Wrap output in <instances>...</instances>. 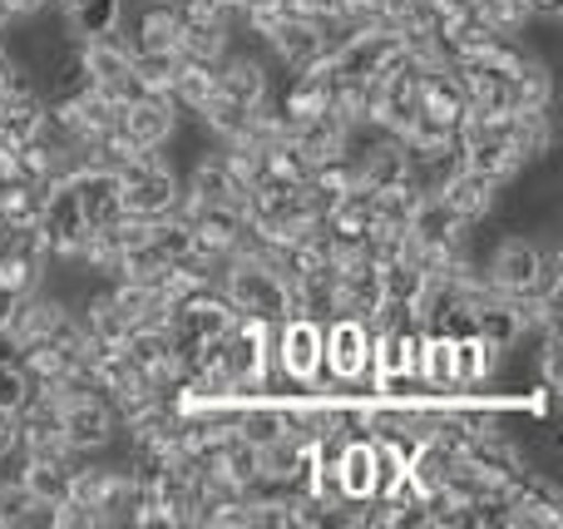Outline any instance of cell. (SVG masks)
<instances>
[{"label": "cell", "instance_id": "obj_14", "mask_svg": "<svg viewBox=\"0 0 563 529\" xmlns=\"http://www.w3.org/2000/svg\"><path fill=\"white\" fill-rule=\"evenodd\" d=\"M25 392H30V376H25V366H20V356L0 352V406L15 411V406L25 401Z\"/></svg>", "mask_w": 563, "mask_h": 529}, {"label": "cell", "instance_id": "obj_7", "mask_svg": "<svg viewBox=\"0 0 563 529\" xmlns=\"http://www.w3.org/2000/svg\"><path fill=\"white\" fill-rule=\"evenodd\" d=\"M509 184H515V178H509ZM499 194H505V178L479 174V168H465V164H460V174L440 188V198H445L465 223H485V218H495Z\"/></svg>", "mask_w": 563, "mask_h": 529}, {"label": "cell", "instance_id": "obj_9", "mask_svg": "<svg viewBox=\"0 0 563 529\" xmlns=\"http://www.w3.org/2000/svg\"><path fill=\"white\" fill-rule=\"evenodd\" d=\"M79 455L75 451H55V455H30L25 461V491L40 505H59L69 495V475H75Z\"/></svg>", "mask_w": 563, "mask_h": 529}, {"label": "cell", "instance_id": "obj_10", "mask_svg": "<svg viewBox=\"0 0 563 529\" xmlns=\"http://www.w3.org/2000/svg\"><path fill=\"white\" fill-rule=\"evenodd\" d=\"M124 10L129 0H79V5L65 10V25L75 40H104L124 30Z\"/></svg>", "mask_w": 563, "mask_h": 529}, {"label": "cell", "instance_id": "obj_8", "mask_svg": "<svg viewBox=\"0 0 563 529\" xmlns=\"http://www.w3.org/2000/svg\"><path fill=\"white\" fill-rule=\"evenodd\" d=\"M450 366H455V392H475V386L499 382L505 352L489 346L485 337H475V332H460V337H450Z\"/></svg>", "mask_w": 563, "mask_h": 529}, {"label": "cell", "instance_id": "obj_2", "mask_svg": "<svg viewBox=\"0 0 563 529\" xmlns=\"http://www.w3.org/2000/svg\"><path fill=\"white\" fill-rule=\"evenodd\" d=\"M79 49H85L89 79H95V89L104 99H114V104H129V99L148 95V89L134 79V49H129V40H119V35L79 40Z\"/></svg>", "mask_w": 563, "mask_h": 529}, {"label": "cell", "instance_id": "obj_15", "mask_svg": "<svg viewBox=\"0 0 563 529\" xmlns=\"http://www.w3.org/2000/svg\"><path fill=\"white\" fill-rule=\"evenodd\" d=\"M15 441H20L15 411H10V406H0V451H5V445H15Z\"/></svg>", "mask_w": 563, "mask_h": 529}, {"label": "cell", "instance_id": "obj_6", "mask_svg": "<svg viewBox=\"0 0 563 529\" xmlns=\"http://www.w3.org/2000/svg\"><path fill=\"white\" fill-rule=\"evenodd\" d=\"M69 188H75L79 198V213H85L89 228H109L124 218V198H119V174L114 168H79V174H69Z\"/></svg>", "mask_w": 563, "mask_h": 529}, {"label": "cell", "instance_id": "obj_12", "mask_svg": "<svg viewBox=\"0 0 563 529\" xmlns=\"http://www.w3.org/2000/svg\"><path fill=\"white\" fill-rule=\"evenodd\" d=\"M134 49V45H129ZM178 49H134V79L148 89V95H168V85H174L178 75Z\"/></svg>", "mask_w": 563, "mask_h": 529}, {"label": "cell", "instance_id": "obj_3", "mask_svg": "<svg viewBox=\"0 0 563 529\" xmlns=\"http://www.w3.org/2000/svg\"><path fill=\"white\" fill-rule=\"evenodd\" d=\"M534 267H539V238L505 233L489 247L485 263H479V277H485L499 297H525L529 283H534Z\"/></svg>", "mask_w": 563, "mask_h": 529}, {"label": "cell", "instance_id": "obj_11", "mask_svg": "<svg viewBox=\"0 0 563 529\" xmlns=\"http://www.w3.org/2000/svg\"><path fill=\"white\" fill-rule=\"evenodd\" d=\"M416 382L426 392H455V366H450V337H426L420 346V366H416Z\"/></svg>", "mask_w": 563, "mask_h": 529}, {"label": "cell", "instance_id": "obj_4", "mask_svg": "<svg viewBox=\"0 0 563 529\" xmlns=\"http://www.w3.org/2000/svg\"><path fill=\"white\" fill-rule=\"evenodd\" d=\"M59 431H65V445L75 455H99L119 436V416L109 411L104 392L79 396V401H59Z\"/></svg>", "mask_w": 563, "mask_h": 529}, {"label": "cell", "instance_id": "obj_5", "mask_svg": "<svg viewBox=\"0 0 563 529\" xmlns=\"http://www.w3.org/2000/svg\"><path fill=\"white\" fill-rule=\"evenodd\" d=\"M178 114H184V109L168 95H139V99H129V104H119V124H124V134L134 139L139 148H164Z\"/></svg>", "mask_w": 563, "mask_h": 529}, {"label": "cell", "instance_id": "obj_13", "mask_svg": "<svg viewBox=\"0 0 563 529\" xmlns=\"http://www.w3.org/2000/svg\"><path fill=\"white\" fill-rule=\"evenodd\" d=\"M470 5H475L479 15H485L489 25L499 30V35H525V30L534 25V15H529V0H470Z\"/></svg>", "mask_w": 563, "mask_h": 529}, {"label": "cell", "instance_id": "obj_1", "mask_svg": "<svg viewBox=\"0 0 563 529\" xmlns=\"http://www.w3.org/2000/svg\"><path fill=\"white\" fill-rule=\"evenodd\" d=\"M218 293H223L228 307H233L238 317H247V322L277 327L291 317V287L282 283L267 263H257V257H247V253H233V263L223 267Z\"/></svg>", "mask_w": 563, "mask_h": 529}]
</instances>
